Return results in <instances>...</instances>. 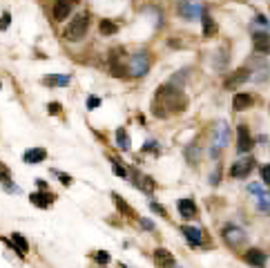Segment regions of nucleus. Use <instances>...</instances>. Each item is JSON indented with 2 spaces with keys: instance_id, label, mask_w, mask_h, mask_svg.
I'll use <instances>...</instances> for the list:
<instances>
[{
  "instance_id": "obj_13",
  "label": "nucleus",
  "mask_w": 270,
  "mask_h": 268,
  "mask_svg": "<svg viewBox=\"0 0 270 268\" xmlns=\"http://www.w3.org/2000/svg\"><path fill=\"white\" fill-rule=\"evenodd\" d=\"M29 201H32L34 206H38V208H49V206L56 201V195H52V192H32Z\"/></svg>"
},
{
  "instance_id": "obj_9",
  "label": "nucleus",
  "mask_w": 270,
  "mask_h": 268,
  "mask_svg": "<svg viewBox=\"0 0 270 268\" xmlns=\"http://www.w3.org/2000/svg\"><path fill=\"white\" fill-rule=\"evenodd\" d=\"M78 5V0H56L54 2V21H65L69 18V14L74 11V7Z\"/></svg>"
},
{
  "instance_id": "obj_16",
  "label": "nucleus",
  "mask_w": 270,
  "mask_h": 268,
  "mask_svg": "<svg viewBox=\"0 0 270 268\" xmlns=\"http://www.w3.org/2000/svg\"><path fill=\"white\" fill-rule=\"evenodd\" d=\"M252 103H254V99L250 94H234V99H232V107L237 112L250 110V107H252Z\"/></svg>"
},
{
  "instance_id": "obj_21",
  "label": "nucleus",
  "mask_w": 270,
  "mask_h": 268,
  "mask_svg": "<svg viewBox=\"0 0 270 268\" xmlns=\"http://www.w3.org/2000/svg\"><path fill=\"white\" fill-rule=\"evenodd\" d=\"M98 32H101V36H114V34L118 32V25L114 21H110V18H101Z\"/></svg>"
},
{
  "instance_id": "obj_3",
  "label": "nucleus",
  "mask_w": 270,
  "mask_h": 268,
  "mask_svg": "<svg viewBox=\"0 0 270 268\" xmlns=\"http://www.w3.org/2000/svg\"><path fill=\"white\" fill-rule=\"evenodd\" d=\"M150 63H152L150 54L145 49H138L127 61V72H130V76H145L150 72Z\"/></svg>"
},
{
  "instance_id": "obj_6",
  "label": "nucleus",
  "mask_w": 270,
  "mask_h": 268,
  "mask_svg": "<svg viewBox=\"0 0 270 268\" xmlns=\"http://www.w3.org/2000/svg\"><path fill=\"white\" fill-rule=\"evenodd\" d=\"M179 16L183 21H199L203 16V7L199 0H181L179 2Z\"/></svg>"
},
{
  "instance_id": "obj_25",
  "label": "nucleus",
  "mask_w": 270,
  "mask_h": 268,
  "mask_svg": "<svg viewBox=\"0 0 270 268\" xmlns=\"http://www.w3.org/2000/svg\"><path fill=\"white\" fill-rule=\"evenodd\" d=\"M257 206H259L261 212H268L270 215V192H264L261 197H257Z\"/></svg>"
},
{
  "instance_id": "obj_27",
  "label": "nucleus",
  "mask_w": 270,
  "mask_h": 268,
  "mask_svg": "<svg viewBox=\"0 0 270 268\" xmlns=\"http://www.w3.org/2000/svg\"><path fill=\"white\" fill-rule=\"evenodd\" d=\"M112 170H114V174H118V177H123V179L127 177V170L123 168L121 163H116V161H112Z\"/></svg>"
},
{
  "instance_id": "obj_24",
  "label": "nucleus",
  "mask_w": 270,
  "mask_h": 268,
  "mask_svg": "<svg viewBox=\"0 0 270 268\" xmlns=\"http://www.w3.org/2000/svg\"><path fill=\"white\" fill-rule=\"evenodd\" d=\"M116 145L121 147V150H130V134H127L123 127L116 130Z\"/></svg>"
},
{
  "instance_id": "obj_20",
  "label": "nucleus",
  "mask_w": 270,
  "mask_h": 268,
  "mask_svg": "<svg viewBox=\"0 0 270 268\" xmlns=\"http://www.w3.org/2000/svg\"><path fill=\"white\" fill-rule=\"evenodd\" d=\"M134 186H136V188H141L143 192H152V190L156 188L154 179L152 177H145V174H136V177H134Z\"/></svg>"
},
{
  "instance_id": "obj_34",
  "label": "nucleus",
  "mask_w": 270,
  "mask_h": 268,
  "mask_svg": "<svg viewBox=\"0 0 270 268\" xmlns=\"http://www.w3.org/2000/svg\"><path fill=\"white\" fill-rule=\"evenodd\" d=\"M150 208H152L154 212H159V215L168 217V215H165V208H163V206H159V204H156V201H150Z\"/></svg>"
},
{
  "instance_id": "obj_10",
  "label": "nucleus",
  "mask_w": 270,
  "mask_h": 268,
  "mask_svg": "<svg viewBox=\"0 0 270 268\" xmlns=\"http://www.w3.org/2000/svg\"><path fill=\"white\" fill-rule=\"evenodd\" d=\"M252 145H254V141H252V137H250L248 125H239L237 127V150L241 154H246L252 150Z\"/></svg>"
},
{
  "instance_id": "obj_28",
  "label": "nucleus",
  "mask_w": 270,
  "mask_h": 268,
  "mask_svg": "<svg viewBox=\"0 0 270 268\" xmlns=\"http://www.w3.org/2000/svg\"><path fill=\"white\" fill-rule=\"evenodd\" d=\"M186 157L192 159V163H196V161H199V150H196L194 145H192V147H186Z\"/></svg>"
},
{
  "instance_id": "obj_8",
  "label": "nucleus",
  "mask_w": 270,
  "mask_h": 268,
  "mask_svg": "<svg viewBox=\"0 0 270 268\" xmlns=\"http://www.w3.org/2000/svg\"><path fill=\"white\" fill-rule=\"evenodd\" d=\"M248 79H250V69L239 67V69H234V72H230L228 76H226L223 87H226V89H234V87H239V85H244Z\"/></svg>"
},
{
  "instance_id": "obj_1",
  "label": "nucleus",
  "mask_w": 270,
  "mask_h": 268,
  "mask_svg": "<svg viewBox=\"0 0 270 268\" xmlns=\"http://www.w3.org/2000/svg\"><path fill=\"white\" fill-rule=\"evenodd\" d=\"M183 107H186V96H183V92H181L179 87H174V85H163V87H159V92H156V96H154V101H152L154 114L161 116V119L170 116L172 112H181Z\"/></svg>"
},
{
  "instance_id": "obj_31",
  "label": "nucleus",
  "mask_w": 270,
  "mask_h": 268,
  "mask_svg": "<svg viewBox=\"0 0 270 268\" xmlns=\"http://www.w3.org/2000/svg\"><path fill=\"white\" fill-rule=\"evenodd\" d=\"M261 179H264L266 186H270V165H264V168H261Z\"/></svg>"
},
{
  "instance_id": "obj_29",
  "label": "nucleus",
  "mask_w": 270,
  "mask_h": 268,
  "mask_svg": "<svg viewBox=\"0 0 270 268\" xmlns=\"http://www.w3.org/2000/svg\"><path fill=\"white\" fill-rule=\"evenodd\" d=\"M98 105H101V99H98V96H90V99H87V110H96Z\"/></svg>"
},
{
  "instance_id": "obj_23",
  "label": "nucleus",
  "mask_w": 270,
  "mask_h": 268,
  "mask_svg": "<svg viewBox=\"0 0 270 268\" xmlns=\"http://www.w3.org/2000/svg\"><path fill=\"white\" fill-rule=\"evenodd\" d=\"M112 197H114V204H116V208L123 212V215L130 217V219H134V217H136V215H134L132 208H130V206H127L125 201H123V197H118V195H112Z\"/></svg>"
},
{
  "instance_id": "obj_15",
  "label": "nucleus",
  "mask_w": 270,
  "mask_h": 268,
  "mask_svg": "<svg viewBox=\"0 0 270 268\" xmlns=\"http://www.w3.org/2000/svg\"><path fill=\"white\" fill-rule=\"evenodd\" d=\"M9 244H14L11 250H16L20 257H25V252L29 250V244H27V239L20 235V232H11V242Z\"/></svg>"
},
{
  "instance_id": "obj_40",
  "label": "nucleus",
  "mask_w": 270,
  "mask_h": 268,
  "mask_svg": "<svg viewBox=\"0 0 270 268\" xmlns=\"http://www.w3.org/2000/svg\"><path fill=\"white\" fill-rule=\"evenodd\" d=\"M141 226H143L145 230H152V228H154V224H152L150 219H141Z\"/></svg>"
},
{
  "instance_id": "obj_2",
  "label": "nucleus",
  "mask_w": 270,
  "mask_h": 268,
  "mask_svg": "<svg viewBox=\"0 0 270 268\" xmlns=\"http://www.w3.org/2000/svg\"><path fill=\"white\" fill-rule=\"evenodd\" d=\"M87 27H90V16H87V14H78V16H74L67 25H65L63 38L69 42L83 41V36L87 34Z\"/></svg>"
},
{
  "instance_id": "obj_7",
  "label": "nucleus",
  "mask_w": 270,
  "mask_h": 268,
  "mask_svg": "<svg viewBox=\"0 0 270 268\" xmlns=\"http://www.w3.org/2000/svg\"><path fill=\"white\" fill-rule=\"evenodd\" d=\"M252 168H254V159L244 157V159H239V161H234V165L230 168V177L232 179H244L252 172Z\"/></svg>"
},
{
  "instance_id": "obj_11",
  "label": "nucleus",
  "mask_w": 270,
  "mask_h": 268,
  "mask_svg": "<svg viewBox=\"0 0 270 268\" xmlns=\"http://www.w3.org/2000/svg\"><path fill=\"white\" fill-rule=\"evenodd\" d=\"M154 257V264L159 268H174V257H172V252L165 250V248H156V250L152 252Z\"/></svg>"
},
{
  "instance_id": "obj_33",
  "label": "nucleus",
  "mask_w": 270,
  "mask_h": 268,
  "mask_svg": "<svg viewBox=\"0 0 270 268\" xmlns=\"http://www.w3.org/2000/svg\"><path fill=\"white\" fill-rule=\"evenodd\" d=\"M96 262H98V264H107V262H110V255H107V252H103V250H98V252H96Z\"/></svg>"
},
{
  "instance_id": "obj_22",
  "label": "nucleus",
  "mask_w": 270,
  "mask_h": 268,
  "mask_svg": "<svg viewBox=\"0 0 270 268\" xmlns=\"http://www.w3.org/2000/svg\"><path fill=\"white\" fill-rule=\"evenodd\" d=\"M201 21H203V36H214L217 34V22H214V18L208 14V11H203V16H201Z\"/></svg>"
},
{
  "instance_id": "obj_4",
  "label": "nucleus",
  "mask_w": 270,
  "mask_h": 268,
  "mask_svg": "<svg viewBox=\"0 0 270 268\" xmlns=\"http://www.w3.org/2000/svg\"><path fill=\"white\" fill-rule=\"evenodd\" d=\"M221 237H223V242L228 244L230 248H234V250L244 246L246 239H248V237H246V232L241 230L239 226H234V224H228V226H223Z\"/></svg>"
},
{
  "instance_id": "obj_36",
  "label": "nucleus",
  "mask_w": 270,
  "mask_h": 268,
  "mask_svg": "<svg viewBox=\"0 0 270 268\" xmlns=\"http://www.w3.org/2000/svg\"><path fill=\"white\" fill-rule=\"evenodd\" d=\"M248 190H250V192H254V195H257V197H261V195H264V188H261L259 184H252Z\"/></svg>"
},
{
  "instance_id": "obj_18",
  "label": "nucleus",
  "mask_w": 270,
  "mask_h": 268,
  "mask_svg": "<svg viewBox=\"0 0 270 268\" xmlns=\"http://www.w3.org/2000/svg\"><path fill=\"white\" fill-rule=\"evenodd\" d=\"M45 157H47V150H42V147H32V150H27L22 154L25 163H40V161H45Z\"/></svg>"
},
{
  "instance_id": "obj_14",
  "label": "nucleus",
  "mask_w": 270,
  "mask_h": 268,
  "mask_svg": "<svg viewBox=\"0 0 270 268\" xmlns=\"http://www.w3.org/2000/svg\"><path fill=\"white\" fill-rule=\"evenodd\" d=\"M176 208H179V215L183 217V219H194L199 212H196V206L192 199H179V204H176Z\"/></svg>"
},
{
  "instance_id": "obj_39",
  "label": "nucleus",
  "mask_w": 270,
  "mask_h": 268,
  "mask_svg": "<svg viewBox=\"0 0 270 268\" xmlns=\"http://www.w3.org/2000/svg\"><path fill=\"white\" fill-rule=\"evenodd\" d=\"M254 22H257V25H261V27H266V29H268V27H270V22L266 21L264 16H257V18H254Z\"/></svg>"
},
{
  "instance_id": "obj_35",
  "label": "nucleus",
  "mask_w": 270,
  "mask_h": 268,
  "mask_svg": "<svg viewBox=\"0 0 270 268\" xmlns=\"http://www.w3.org/2000/svg\"><path fill=\"white\" fill-rule=\"evenodd\" d=\"M11 22V14H2V18H0V29H7Z\"/></svg>"
},
{
  "instance_id": "obj_26",
  "label": "nucleus",
  "mask_w": 270,
  "mask_h": 268,
  "mask_svg": "<svg viewBox=\"0 0 270 268\" xmlns=\"http://www.w3.org/2000/svg\"><path fill=\"white\" fill-rule=\"evenodd\" d=\"M42 83H47V85H67L69 83V76H45L42 79Z\"/></svg>"
},
{
  "instance_id": "obj_38",
  "label": "nucleus",
  "mask_w": 270,
  "mask_h": 268,
  "mask_svg": "<svg viewBox=\"0 0 270 268\" xmlns=\"http://www.w3.org/2000/svg\"><path fill=\"white\" fill-rule=\"evenodd\" d=\"M58 177H60V184H63V186H72V177H69V174H60L58 172Z\"/></svg>"
},
{
  "instance_id": "obj_5",
  "label": "nucleus",
  "mask_w": 270,
  "mask_h": 268,
  "mask_svg": "<svg viewBox=\"0 0 270 268\" xmlns=\"http://www.w3.org/2000/svg\"><path fill=\"white\" fill-rule=\"evenodd\" d=\"M228 139H230L228 123L219 121V123H217V127H214V139H212V150H210L212 157H217L219 150H223V147L228 145Z\"/></svg>"
},
{
  "instance_id": "obj_12",
  "label": "nucleus",
  "mask_w": 270,
  "mask_h": 268,
  "mask_svg": "<svg viewBox=\"0 0 270 268\" xmlns=\"http://www.w3.org/2000/svg\"><path fill=\"white\" fill-rule=\"evenodd\" d=\"M244 262L250 264V266H254V268H264L266 266V252L259 250V248H250V250H246Z\"/></svg>"
},
{
  "instance_id": "obj_30",
  "label": "nucleus",
  "mask_w": 270,
  "mask_h": 268,
  "mask_svg": "<svg viewBox=\"0 0 270 268\" xmlns=\"http://www.w3.org/2000/svg\"><path fill=\"white\" fill-rule=\"evenodd\" d=\"M143 152H159V145H156V141H148L143 145Z\"/></svg>"
},
{
  "instance_id": "obj_19",
  "label": "nucleus",
  "mask_w": 270,
  "mask_h": 268,
  "mask_svg": "<svg viewBox=\"0 0 270 268\" xmlns=\"http://www.w3.org/2000/svg\"><path fill=\"white\" fill-rule=\"evenodd\" d=\"M181 232L186 235V239L192 244V246H201L203 244V237H201V230L199 228H190V226H183Z\"/></svg>"
},
{
  "instance_id": "obj_41",
  "label": "nucleus",
  "mask_w": 270,
  "mask_h": 268,
  "mask_svg": "<svg viewBox=\"0 0 270 268\" xmlns=\"http://www.w3.org/2000/svg\"><path fill=\"white\" fill-rule=\"evenodd\" d=\"M176 268H179V266H176Z\"/></svg>"
},
{
  "instance_id": "obj_37",
  "label": "nucleus",
  "mask_w": 270,
  "mask_h": 268,
  "mask_svg": "<svg viewBox=\"0 0 270 268\" xmlns=\"http://www.w3.org/2000/svg\"><path fill=\"white\" fill-rule=\"evenodd\" d=\"M219 177H221V170L217 168V170H214V172H212V179H210V184H212V186H217V184H219Z\"/></svg>"
},
{
  "instance_id": "obj_17",
  "label": "nucleus",
  "mask_w": 270,
  "mask_h": 268,
  "mask_svg": "<svg viewBox=\"0 0 270 268\" xmlns=\"http://www.w3.org/2000/svg\"><path fill=\"white\" fill-rule=\"evenodd\" d=\"M254 49L261 54H270V34H254L252 36Z\"/></svg>"
},
{
  "instance_id": "obj_32",
  "label": "nucleus",
  "mask_w": 270,
  "mask_h": 268,
  "mask_svg": "<svg viewBox=\"0 0 270 268\" xmlns=\"http://www.w3.org/2000/svg\"><path fill=\"white\" fill-rule=\"evenodd\" d=\"M47 112H49L52 116L60 114V103H49V105H47Z\"/></svg>"
}]
</instances>
